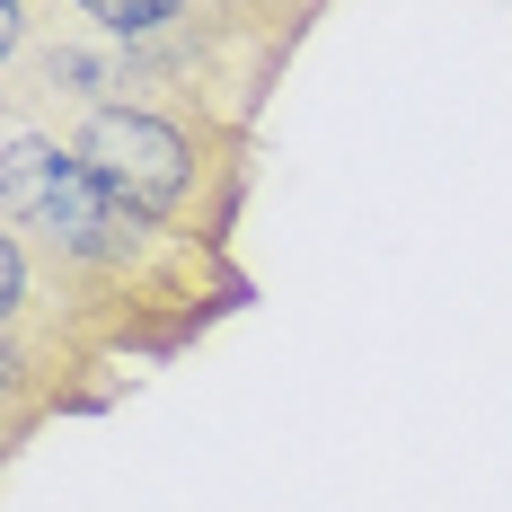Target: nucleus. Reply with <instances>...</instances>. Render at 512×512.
Returning a JSON list of instances; mask_svg holds the SVG:
<instances>
[{
	"instance_id": "1",
	"label": "nucleus",
	"mask_w": 512,
	"mask_h": 512,
	"mask_svg": "<svg viewBox=\"0 0 512 512\" xmlns=\"http://www.w3.org/2000/svg\"><path fill=\"white\" fill-rule=\"evenodd\" d=\"M71 151L89 177H106L115 195L133 212H151V221H177V212H195V186H204V142L177 124V115H159V106H89L80 115V133H71Z\"/></svg>"
},
{
	"instance_id": "2",
	"label": "nucleus",
	"mask_w": 512,
	"mask_h": 512,
	"mask_svg": "<svg viewBox=\"0 0 512 512\" xmlns=\"http://www.w3.org/2000/svg\"><path fill=\"white\" fill-rule=\"evenodd\" d=\"M71 9H89L106 36H168L186 18V0H71Z\"/></svg>"
}]
</instances>
